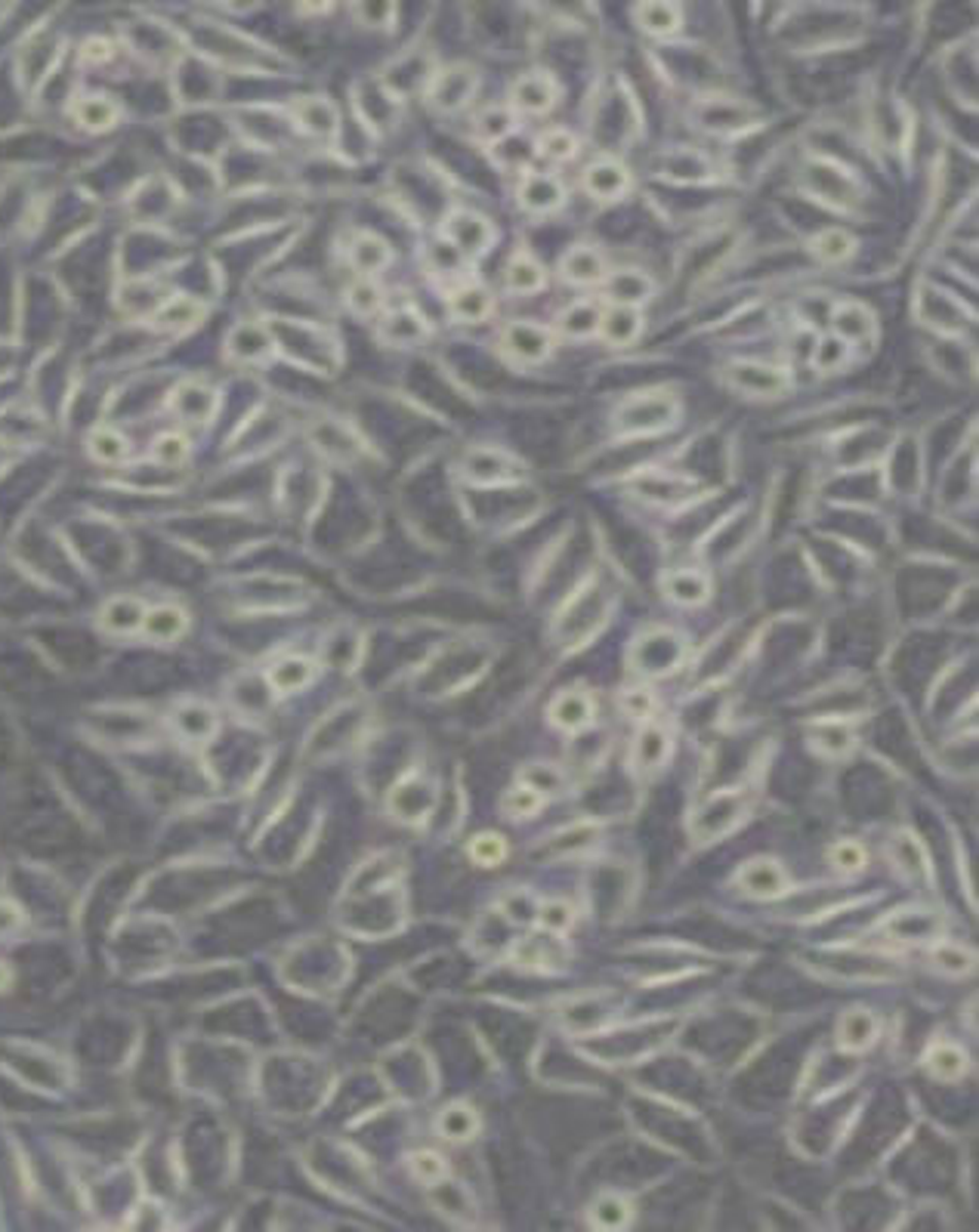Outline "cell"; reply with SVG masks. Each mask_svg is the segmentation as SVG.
Here are the masks:
<instances>
[{
	"mask_svg": "<svg viewBox=\"0 0 979 1232\" xmlns=\"http://www.w3.org/2000/svg\"><path fill=\"white\" fill-rule=\"evenodd\" d=\"M553 331L529 322V319H513L498 331V353L504 362L516 368H538L553 356Z\"/></svg>",
	"mask_w": 979,
	"mask_h": 1232,
	"instance_id": "cell-1",
	"label": "cell"
},
{
	"mask_svg": "<svg viewBox=\"0 0 979 1232\" xmlns=\"http://www.w3.org/2000/svg\"><path fill=\"white\" fill-rule=\"evenodd\" d=\"M680 418V405L671 393H640L621 402L615 411V430L624 436H649L671 427Z\"/></svg>",
	"mask_w": 979,
	"mask_h": 1232,
	"instance_id": "cell-2",
	"label": "cell"
},
{
	"mask_svg": "<svg viewBox=\"0 0 979 1232\" xmlns=\"http://www.w3.org/2000/svg\"><path fill=\"white\" fill-rule=\"evenodd\" d=\"M476 90H479L476 68L467 62H454V65L433 71V77L424 87V96H427L430 108H436L439 114H458L473 102Z\"/></svg>",
	"mask_w": 979,
	"mask_h": 1232,
	"instance_id": "cell-3",
	"label": "cell"
},
{
	"mask_svg": "<svg viewBox=\"0 0 979 1232\" xmlns=\"http://www.w3.org/2000/svg\"><path fill=\"white\" fill-rule=\"evenodd\" d=\"M442 238L464 260H473V257H482L495 244V226L470 207H454L442 220Z\"/></svg>",
	"mask_w": 979,
	"mask_h": 1232,
	"instance_id": "cell-4",
	"label": "cell"
},
{
	"mask_svg": "<svg viewBox=\"0 0 979 1232\" xmlns=\"http://www.w3.org/2000/svg\"><path fill=\"white\" fill-rule=\"evenodd\" d=\"M696 121L702 130L711 133H739L748 130L761 121V108L751 102H742L739 96H702L696 105Z\"/></svg>",
	"mask_w": 979,
	"mask_h": 1232,
	"instance_id": "cell-5",
	"label": "cell"
},
{
	"mask_svg": "<svg viewBox=\"0 0 979 1232\" xmlns=\"http://www.w3.org/2000/svg\"><path fill=\"white\" fill-rule=\"evenodd\" d=\"M727 384L748 399H779L788 393L791 374L767 362H736L727 368Z\"/></svg>",
	"mask_w": 979,
	"mask_h": 1232,
	"instance_id": "cell-6",
	"label": "cell"
},
{
	"mask_svg": "<svg viewBox=\"0 0 979 1232\" xmlns=\"http://www.w3.org/2000/svg\"><path fill=\"white\" fill-rule=\"evenodd\" d=\"M804 179H807V189L825 204L853 207L859 201V182L835 161H810L804 167Z\"/></svg>",
	"mask_w": 979,
	"mask_h": 1232,
	"instance_id": "cell-7",
	"label": "cell"
},
{
	"mask_svg": "<svg viewBox=\"0 0 979 1232\" xmlns=\"http://www.w3.org/2000/svg\"><path fill=\"white\" fill-rule=\"evenodd\" d=\"M374 334H377L380 343H386L393 349H411V346H420L430 337V322L420 315L417 306L405 303V306L383 309L377 315Z\"/></svg>",
	"mask_w": 979,
	"mask_h": 1232,
	"instance_id": "cell-8",
	"label": "cell"
},
{
	"mask_svg": "<svg viewBox=\"0 0 979 1232\" xmlns=\"http://www.w3.org/2000/svg\"><path fill=\"white\" fill-rule=\"evenodd\" d=\"M560 99V84L550 71H526L510 87V108L519 114H547Z\"/></svg>",
	"mask_w": 979,
	"mask_h": 1232,
	"instance_id": "cell-9",
	"label": "cell"
},
{
	"mask_svg": "<svg viewBox=\"0 0 979 1232\" xmlns=\"http://www.w3.org/2000/svg\"><path fill=\"white\" fill-rule=\"evenodd\" d=\"M445 309H448V315H451L458 325H482V322H488V319L495 315L498 300H495L492 288H485L482 281L464 278V281L451 285L448 300H445Z\"/></svg>",
	"mask_w": 979,
	"mask_h": 1232,
	"instance_id": "cell-10",
	"label": "cell"
},
{
	"mask_svg": "<svg viewBox=\"0 0 979 1232\" xmlns=\"http://www.w3.org/2000/svg\"><path fill=\"white\" fill-rule=\"evenodd\" d=\"M915 306H918V319H921L927 328L940 331V334H961L965 325H968L965 306H961L952 294H946L943 288H937V285H924V288L918 291Z\"/></svg>",
	"mask_w": 979,
	"mask_h": 1232,
	"instance_id": "cell-11",
	"label": "cell"
},
{
	"mask_svg": "<svg viewBox=\"0 0 979 1232\" xmlns=\"http://www.w3.org/2000/svg\"><path fill=\"white\" fill-rule=\"evenodd\" d=\"M516 201L526 213L532 217H547L556 213L566 204V186L560 176L544 173V170H526L516 189Z\"/></svg>",
	"mask_w": 979,
	"mask_h": 1232,
	"instance_id": "cell-12",
	"label": "cell"
},
{
	"mask_svg": "<svg viewBox=\"0 0 979 1232\" xmlns=\"http://www.w3.org/2000/svg\"><path fill=\"white\" fill-rule=\"evenodd\" d=\"M584 192L594 198V201H603V204H609V201H621L628 192H631V186H634V179H631V170L618 161V158H612V155H603V158H597V161H590L587 167H584Z\"/></svg>",
	"mask_w": 979,
	"mask_h": 1232,
	"instance_id": "cell-13",
	"label": "cell"
},
{
	"mask_svg": "<svg viewBox=\"0 0 979 1232\" xmlns=\"http://www.w3.org/2000/svg\"><path fill=\"white\" fill-rule=\"evenodd\" d=\"M346 263L362 278H377L393 263V247L383 235L371 229H356L346 241Z\"/></svg>",
	"mask_w": 979,
	"mask_h": 1232,
	"instance_id": "cell-14",
	"label": "cell"
},
{
	"mask_svg": "<svg viewBox=\"0 0 979 1232\" xmlns=\"http://www.w3.org/2000/svg\"><path fill=\"white\" fill-rule=\"evenodd\" d=\"M829 322H832V334L841 337L850 349L869 343L875 337V331H878V322H875L872 309L866 303H859V300L835 303L832 312H829Z\"/></svg>",
	"mask_w": 979,
	"mask_h": 1232,
	"instance_id": "cell-15",
	"label": "cell"
},
{
	"mask_svg": "<svg viewBox=\"0 0 979 1232\" xmlns=\"http://www.w3.org/2000/svg\"><path fill=\"white\" fill-rule=\"evenodd\" d=\"M291 121L300 133L312 139H331L340 130L337 105L325 96H303L291 105Z\"/></svg>",
	"mask_w": 979,
	"mask_h": 1232,
	"instance_id": "cell-16",
	"label": "cell"
},
{
	"mask_svg": "<svg viewBox=\"0 0 979 1232\" xmlns=\"http://www.w3.org/2000/svg\"><path fill=\"white\" fill-rule=\"evenodd\" d=\"M603 288H606V297L612 300V306H628V309H640L655 294L652 275L643 269H634V266L609 269Z\"/></svg>",
	"mask_w": 979,
	"mask_h": 1232,
	"instance_id": "cell-17",
	"label": "cell"
},
{
	"mask_svg": "<svg viewBox=\"0 0 979 1232\" xmlns=\"http://www.w3.org/2000/svg\"><path fill=\"white\" fill-rule=\"evenodd\" d=\"M560 275L563 281L575 285V288H590V285H603L609 275L606 257L597 244H575L563 254L560 260Z\"/></svg>",
	"mask_w": 979,
	"mask_h": 1232,
	"instance_id": "cell-18",
	"label": "cell"
},
{
	"mask_svg": "<svg viewBox=\"0 0 979 1232\" xmlns=\"http://www.w3.org/2000/svg\"><path fill=\"white\" fill-rule=\"evenodd\" d=\"M600 325H603L600 300H572L566 309H560L553 328L566 340H590V337H600Z\"/></svg>",
	"mask_w": 979,
	"mask_h": 1232,
	"instance_id": "cell-19",
	"label": "cell"
},
{
	"mask_svg": "<svg viewBox=\"0 0 979 1232\" xmlns=\"http://www.w3.org/2000/svg\"><path fill=\"white\" fill-rule=\"evenodd\" d=\"M71 118L87 133H105L121 121V105L105 93H83L71 102Z\"/></svg>",
	"mask_w": 979,
	"mask_h": 1232,
	"instance_id": "cell-20",
	"label": "cell"
},
{
	"mask_svg": "<svg viewBox=\"0 0 979 1232\" xmlns=\"http://www.w3.org/2000/svg\"><path fill=\"white\" fill-rule=\"evenodd\" d=\"M504 288L516 297H532L541 294L547 288V269L544 263L529 254V251H516L507 266H504Z\"/></svg>",
	"mask_w": 979,
	"mask_h": 1232,
	"instance_id": "cell-21",
	"label": "cell"
},
{
	"mask_svg": "<svg viewBox=\"0 0 979 1232\" xmlns=\"http://www.w3.org/2000/svg\"><path fill=\"white\" fill-rule=\"evenodd\" d=\"M659 170H662V176H668V179H677V182H708L711 176H714V164H711V158L705 155V152H699V148H671V152H665L662 155V161H659Z\"/></svg>",
	"mask_w": 979,
	"mask_h": 1232,
	"instance_id": "cell-22",
	"label": "cell"
},
{
	"mask_svg": "<svg viewBox=\"0 0 979 1232\" xmlns=\"http://www.w3.org/2000/svg\"><path fill=\"white\" fill-rule=\"evenodd\" d=\"M272 337L266 334V328L260 325H238L226 343V359L241 362V365H254V362H266L272 356Z\"/></svg>",
	"mask_w": 979,
	"mask_h": 1232,
	"instance_id": "cell-23",
	"label": "cell"
},
{
	"mask_svg": "<svg viewBox=\"0 0 979 1232\" xmlns=\"http://www.w3.org/2000/svg\"><path fill=\"white\" fill-rule=\"evenodd\" d=\"M201 315H204V306L198 300L176 294V297H167V300H161L155 306L151 325L161 328V331H170V334H182V331L195 328L201 322Z\"/></svg>",
	"mask_w": 979,
	"mask_h": 1232,
	"instance_id": "cell-24",
	"label": "cell"
},
{
	"mask_svg": "<svg viewBox=\"0 0 979 1232\" xmlns=\"http://www.w3.org/2000/svg\"><path fill=\"white\" fill-rule=\"evenodd\" d=\"M343 303H346V309L356 315V319H377L383 309H386V294H383V288L377 285V278H362V275H356L349 285H346V291H343Z\"/></svg>",
	"mask_w": 979,
	"mask_h": 1232,
	"instance_id": "cell-25",
	"label": "cell"
},
{
	"mask_svg": "<svg viewBox=\"0 0 979 1232\" xmlns=\"http://www.w3.org/2000/svg\"><path fill=\"white\" fill-rule=\"evenodd\" d=\"M643 331V315L640 309H628V306H612L603 309V325H600V337L612 346H631L637 343Z\"/></svg>",
	"mask_w": 979,
	"mask_h": 1232,
	"instance_id": "cell-26",
	"label": "cell"
},
{
	"mask_svg": "<svg viewBox=\"0 0 979 1232\" xmlns=\"http://www.w3.org/2000/svg\"><path fill=\"white\" fill-rule=\"evenodd\" d=\"M516 133V111L510 105H485L473 118V136L482 139L488 148L501 139Z\"/></svg>",
	"mask_w": 979,
	"mask_h": 1232,
	"instance_id": "cell-27",
	"label": "cell"
},
{
	"mask_svg": "<svg viewBox=\"0 0 979 1232\" xmlns=\"http://www.w3.org/2000/svg\"><path fill=\"white\" fill-rule=\"evenodd\" d=\"M810 254H813V260H819L822 266H838V263H847V260L856 254V241H853V235H850L847 229L829 226V229H819V232L813 235Z\"/></svg>",
	"mask_w": 979,
	"mask_h": 1232,
	"instance_id": "cell-28",
	"label": "cell"
},
{
	"mask_svg": "<svg viewBox=\"0 0 979 1232\" xmlns=\"http://www.w3.org/2000/svg\"><path fill=\"white\" fill-rule=\"evenodd\" d=\"M142 621H145V606H142L139 600H133V597H114V600H108V603L102 606V612H99L102 630L117 633V636L139 630Z\"/></svg>",
	"mask_w": 979,
	"mask_h": 1232,
	"instance_id": "cell-29",
	"label": "cell"
},
{
	"mask_svg": "<svg viewBox=\"0 0 979 1232\" xmlns=\"http://www.w3.org/2000/svg\"><path fill=\"white\" fill-rule=\"evenodd\" d=\"M213 408V390L207 384L189 380L176 390L173 396V411L185 421V424H204L210 418Z\"/></svg>",
	"mask_w": 979,
	"mask_h": 1232,
	"instance_id": "cell-30",
	"label": "cell"
},
{
	"mask_svg": "<svg viewBox=\"0 0 979 1232\" xmlns=\"http://www.w3.org/2000/svg\"><path fill=\"white\" fill-rule=\"evenodd\" d=\"M312 676H315V664L309 658H297V655L281 658L269 667V682L275 692H297L306 682H312Z\"/></svg>",
	"mask_w": 979,
	"mask_h": 1232,
	"instance_id": "cell-31",
	"label": "cell"
},
{
	"mask_svg": "<svg viewBox=\"0 0 979 1232\" xmlns=\"http://www.w3.org/2000/svg\"><path fill=\"white\" fill-rule=\"evenodd\" d=\"M87 455L96 464H121L130 455V442L114 427H96L87 436Z\"/></svg>",
	"mask_w": 979,
	"mask_h": 1232,
	"instance_id": "cell-32",
	"label": "cell"
},
{
	"mask_svg": "<svg viewBox=\"0 0 979 1232\" xmlns=\"http://www.w3.org/2000/svg\"><path fill=\"white\" fill-rule=\"evenodd\" d=\"M185 627H189V615L179 606H158V609L145 612V621H142V630L161 642L176 639Z\"/></svg>",
	"mask_w": 979,
	"mask_h": 1232,
	"instance_id": "cell-33",
	"label": "cell"
},
{
	"mask_svg": "<svg viewBox=\"0 0 979 1232\" xmlns=\"http://www.w3.org/2000/svg\"><path fill=\"white\" fill-rule=\"evenodd\" d=\"M535 152H538L541 158L553 161V164H563V161H572V158L578 155V139H575V133L566 130V127H547V130L538 136Z\"/></svg>",
	"mask_w": 979,
	"mask_h": 1232,
	"instance_id": "cell-34",
	"label": "cell"
},
{
	"mask_svg": "<svg viewBox=\"0 0 979 1232\" xmlns=\"http://www.w3.org/2000/svg\"><path fill=\"white\" fill-rule=\"evenodd\" d=\"M683 9L674 3H643L637 6V22L640 28H646L649 34H671L680 28Z\"/></svg>",
	"mask_w": 979,
	"mask_h": 1232,
	"instance_id": "cell-35",
	"label": "cell"
},
{
	"mask_svg": "<svg viewBox=\"0 0 979 1232\" xmlns=\"http://www.w3.org/2000/svg\"><path fill=\"white\" fill-rule=\"evenodd\" d=\"M850 346L841 340V337H835V334H829V337H822V340H816V346H813V368H819L822 374H838L847 362H850Z\"/></svg>",
	"mask_w": 979,
	"mask_h": 1232,
	"instance_id": "cell-36",
	"label": "cell"
},
{
	"mask_svg": "<svg viewBox=\"0 0 979 1232\" xmlns=\"http://www.w3.org/2000/svg\"><path fill=\"white\" fill-rule=\"evenodd\" d=\"M189 455H192V445L179 430H167L151 442V461L161 467H179L189 461Z\"/></svg>",
	"mask_w": 979,
	"mask_h": 1232,
	"instance_id": "cell-37",
	"label": "cell"
},
{
	"mask_svg": "<svg viewBox=\"0 0 979 1232\" xmlns=\"http://www.w3.org/2000/svg\"><path fill=\"white\" fill-rule=\"evenodd\" d=\"M427 263H430V272H436V275H445V278H454V285L458 281H464L461 278V272H464V266H467V260L445 241V238H439V241H433L430 244V251H427Z\"/></svg>",
	"mask_w": 979,
	"mask_h": 1232,
	"instance_id": "cell-38",
	"label": "cell"
},
{
	"mask_svg": "<svg viewBox=\"0 0 979 1232\" xmlns=\"http://www.w3.org/2000/svg\"><path fill=\"white\" fill-rule=\"evenodd\" d=\"M553 720L566 729H578L590 720V698L581 692H566L553 701Z\"/></svg>",
	"mask_w": 979,
	"mask_h": 1232,
	"instance_id": "cell-39",
	"label": "cell"
},
{
	"mask_svg": "<svg viewBox=\"0 0 979 1232\" xmlns=\"http://www.w3.org/2000/svg\"><path fill=\"white\" fill-rule=\"evenodd\" d=\"M745 887L751 896H776L782 893V871L776 862H754L745 871Z\"/></svg>",
	"mask_w": 979,
	"mask_h": 1232,
	"instance_id": "cell-40",
	"label": "cell"
},
{
	"mask_svg": "<svg viewBox=\"0 0 979 1232\" xmlns=\"http://www.w3.org/2000/svg\"><path fill=\"white\" fill-rule=\"evenodd\" d=\"M501 806H504V812L510 819H526V815H535L541 809V794L535 788H529V785L526 788H513V791L504 794Z\"/></svg>",
	"mask_w": 979,
	"mask_h": 1232,
	"instance_id": "cell-41",
	"label": "cell"
},
{
	"mask_svg": "<svg viewBox=\"0 0 979 1232\" xmlns=\"http://www.w3.org/2000/svg\"><path fill=\"white\" fill-rule=\"evenodd\" d=\"M176 723L182 726V732L201 738V735H207V732L213 729V710L204 707V704H185V707L179 710Z\"/></svg>",
	"mask_w": 979,
	"mask_h": 1232,
	"instance_id": "cell-42",
	"label": "cell"
},
{
	"mask_svg": "<svg viewBox=\"0 0 979 1232\" xmlns=\"http://www.w3.org/2000/svg\"><path fill=\"white\" fill-rule=\"evenodd\" d=\"M705 594H708V581L693 572H677L671 578V597L680 603H699V600H705Z\"/></svg>",
	"mask_w": 979,
	"mask_h": 1232,
	"instance_id": "cell-43",
	"label": "cell"
},
{
	"mask_svg": "<svg viewBox=\"0 0 979 1232\" xmlns=\"http://www.w3.org/2000/svg\"><path fill=\"white\" fill-rule=\"evenodd\" d=\"M470 856H473L479 865H498V862L507 856V843H504V837H498V834H479V837L470 843Z\"/></svg>",
	"mask_w": 979,
	"mask_h": 1232,
	"instance_id": "cell-44",
	"label": "cell"
},
{
	"mask_svg": "<svg viewBox=\"0 0 979 1232\" xmlns=\"http://www.w3.org/2000/svg\"><path fill=\"white\" fill-rule=\"evenodd\" d=\"M442 1131L448 1134V1140H464L473 1131V1116H467L464 1109H448L442 1116Z\"/></svg>",
	"mask_w": 979,
	"mask_h": 1232,
	"instance_id": "cell-45",
	"label": "cell"
},
{
	"mask_svg": "<svg viewBox=\"0 0 979 1232\" xmlns=\"http://www.w3.org/2000/svg\"><path fill=\"white\" fill-rule=\"evenodd\" d=\"M352 15H356L362 25H368V28H377V25H386V22L396 15V6H390V3H380V6L362 3V6H352Z\"/></svg>",
	"mask_w": 979,
	"mask_h": 1232,
	"instance_id": "cell-46",
	"label": "cell"
},
{
	"mask_svg": "<svg viewBox=\"0 0 979 1232\" xmlns=\"http://www.w3.org/2000/svg\"><path fill=\"white\" fill-rule=\"evenodd\" d=\"M111 56H114V43L105 40V37H90V40H83V46H80V59H83L87 65H102V62H108Z\"/></svg>",
	"mask_w": 979,
	"mask_h": 1232,
	"instance_id": "cell-47",
	"label": "cell"
},
{
	"mask_svg": "<svg viewBox=\"0 0 979 1232\" xmlns=\"http://www.w3.org/2000/svg\"><path fill=\"white\" fill-rule=\"evenodd\" d=\"M411 1168H414V1174H417L420 1180H427V1184H433V1180H439V1177L445 1174L442 1159L433 1156V1153H417V1156L411 1159Z\"/></svg>",
	"mask_w": 979,
	"mask_h": 1232,
	"instance_id": "cell-48",
	"label": "cell"
},
{
	"mask_svg": "<svg viewBox=\"0 0 979 1232\" xmlns=\"http://www.w3.org/2000/svg\"><path fill=\"white\" fill-rule=\"evenodd\" d=\"M541 924L547 930H566L572 924V908L566 902H547L541 905Z\"/></svg>",
	"mask_w": 979,
	"mask_h": 1232,
	"instance_id": "cell-49",
	"label": "cell"
},
{
	"mask_svg": "<svg viewBox=\"0 0 979 1232\" xmlns=\"http://www.w3.org/2000/svg\"><path fill=\"white\" fill-rule=\"evenodd\" d=\"M835 862H838V868H844V871H859L863 862H866V853H863L859 843H841V846L835 850Z\"/></svg>",
	"mask_w": 979,
	"mask_h": 1232,
	"instance_id": "cell-50",
	"label": "cell"
},
{
	"mask_svg": "<svg viewBox=\"0 0 979 1232\" xmlns=\"http://www.w3.org/2000/svg\"><path fill=\"white\" fill-rule=\"evenodd\" d=\"M6 983H9V970L0 964V989H6Z\"/></svg>",
	"mask_w": 979,
	"mask_h": 1232,
	"instance_id": "cell-51",
	"label": "cell"
}]
</instances>
